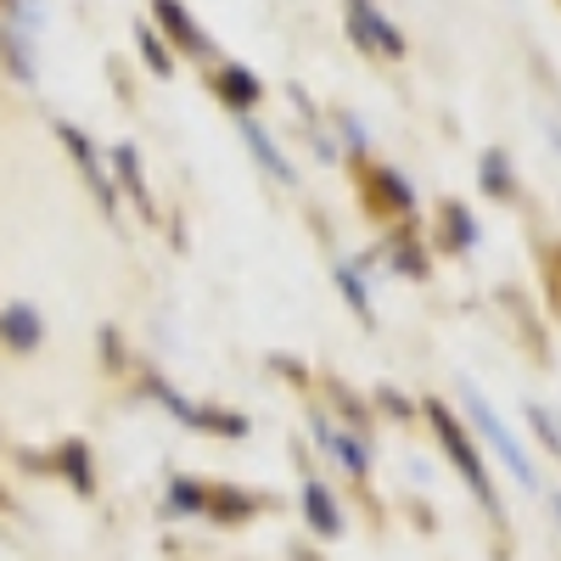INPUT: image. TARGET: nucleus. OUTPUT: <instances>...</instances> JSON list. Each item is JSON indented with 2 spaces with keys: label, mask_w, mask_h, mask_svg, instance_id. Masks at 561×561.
<instances>
[{
  "label": "nucleus",
  "mask_w": 561,
  "mask_h": 561,
  "mask_svg": "<svg viewBox=\"0 0 561 561\" xmlns=\"http://www.w3.org/2000/svg\"><path fill=\"white\" fill-rule=\"evenodd\" d=\"M113 163H118V174H124V185H129V192H135L140 203H147V185H140V163H135V147H118V152H113Z\"/></svg>",
  "instance_id": "obj_15"
},
{
  "label": "nucleus",
  "mask_w": 561,
  "mask_h": 561,
  "mask_svg": "<svg viewBox=\"0 0 561 561\" xmlns=\"http://www.w3.org/2000/svg\"><path fill=\"white\" fill-rule=\"evenodd\" d=\"M314 433H320V444H332V455L348 466V472H365V466H370V449H365L359 438H348V433H332L320 415H314Z\"/></svg>",
  "instance_id": "obj_10"
},
{
  "label": "nucleus",
  "mask_w": 561,
  "mask_h": 561,
  "mask_svg": "<svg viewBox=\"0 0 561 561\" xmlns=\"http://www.w3.org/2000/svg\"><path fill=\"white\" fill-rule=\"evenodd\" d=\"M444 225H449V242H455V248H478V219L466 214L460 203L444 208Z\"/></svg>",
  "instance_id": "obj_11"
},
{
  "label": "nucleus",
  "mask_w": 561,
  "mask_h": 561,
  "mask_svg": "<svg viewBox=\"0 0 561 561\" xmlns=\"http://www.w3.org/2000/svg\"><path fill=\"white\" fill-rule=\"evenodd\" d=\"M556 517H561V494H556Z\"/></svg>",
  "instance_id": "obj_21"
},
{
  "label": "nucleus",
  "mask_w": 561,
  "mask_h": 561,
  "mask_svg": "<svg viewBox=\"0 0 561 561\" xmlns=\"http://www.w3.org/2000/svg\"><path fill=\"white\" fill-rule=\"evenodd\" d=\"M550 140H556V152H561V129H550Z\"/></svg>",
  "instance_id": "obj_20"
},
{
  "label": "nucleus",
  "mask_w": 561,
  "mask_h": 561,
  "mask_svg": "<svg viewBox=\"0 0 561 561\" xmlns=\"http://www.w3.org/2000/svg\"><path fill=\"white\" fill-rule=\"evenodd\" d=\"M337 287L348 293V304H354V314H359V320H370V293L359 287V275H354V264H337Z\"/></svg>",
  "instance_id": "obj_13"
},
{
  "label": "nucleus",
  "mask_w": 561,
  "mask_h": 561,
  "mask_svg": "<svg viewBox=\"0 0 561 561\" xmlns=\"http://www.w3.org/2000/svg\"><path fill=\"white\" fill-rule=\"evenodd\" d=\"M528 421H534V427H539V433H545V438L556 444V455H561V427L550 421V410H545V404H528Z\"/></svg>",
  "instance_id": "obj_18"
},
{
  "label": "nucleus",
  "mask_w": 561,
  "mask_h": 561,
  "mask_svg": "<svg viewBox=\"0 0 561 561\" xmlns=\"http://www.w3.org/2000/svg\"><path fill=\"white\" fill-rule=\"evenodd\" d=\"M7 57H12L18 79H34V57H28V39L23 34H7Z\"/></svg>",
  "instance_id": "obj_16"
},
{
  "label": "nucleus",
  "mask_w": 561,
  "mask_h": 561,
  "mask_svg": "<svg viewBox=\"0 0 561 561\" xmlns=\"http://www.w3.org/2000/svg\"><path fill=\"white\" fill-rule=\"evenodd\" d=\"M483 192L489 197H511V163H505V152H483Z\"/></svg>",
  "instance_id": "obj_12"
},
{
  "label": "nucleus",
  "mask_w": 561,
  "mask_h": 561,
  "mask_svg": "<svg viewBox=\"0 0 561 561\" xmlns=\"http://www.w3.org/2000/svg\"><path fill=\"white\" fill-rule=\"evenodd\" d=\"M377 180H382V197H388V203H399V208H410V203H415V197H410V185H404L393 169H382Z\"/></svg>",
  "instance_id": "obj_17"
},
{
  "label": "nucleus",
  "mask_w": 561,
  "mask_h": 561,
  "mask_svg": "<svg viewBox=\"0 0 561 561\" xmlns=\"http://www.w3.org/2000/svg\"><path fill=\"white\" fill-rule=\"evenodd\" d=\"M169 505H174V511H180V505L197 511V505H203V489H197V483H174V500H169Z\"/></svg>",
  "instance_id": "obj_19"
},
{
  "label": "nucleus",
  "mask_w": 561,
  "mask_h": 561,
  "mask_svg": "<svg viewBox=\"0 0 561 561\" xmlns=\"http://www.w3.org/2000/svg\"><path fill=\"white\" fill-rule=\"evenodd\" d=\"M152 7H158V18H163V28H169V34H174V39L185 45V51H192V57H208V51H214V45H208V34L197 28V18H192V12H185V7H180V0H152Z\"/></svg>",
  "instance_id": "obj_6"
},
{
  "label": "nucleus",
  "mask_w": 561,
  "mask_h": 561,
  "mask_svg": "<svg viewBox=\"0 0 561 561\" xmlns=\"http://www.w3.org/2000/svg\"><path fill=\"white\" fill-rule=\"evenodd\" d=\"M460 399H466V410H472V421H478V433H483V438L494 444V455H500V460L511 466V472H517V483H523V489H534V483H539V472H534V460H528V449L517 444V433H511L505 421L494 415V404H489V399H483V393H478L472 382H460Z\"/></svg>",
  "instance_id": "obj_1"
},
{
  "label": "nucleus",
  "mask_w": 561,
  "mask_h": 561,
  "mask_svg": "<svg viewBox=\"0 0 561 561\" xmlns=\"http://www.w3.org/2000/svg\"><path fill=\"white\" fill-rule=\"evenodd\" d=\"M57 135L68 140V152L79 158V169H84V180H90V192H96V197H102V208L113 214V180H107V169L96 163V152H90V140H84L73 124H57Z\"/></svg>",
  "instance_id": "obj_4"
},
{
  "label": "nucleus",
  "mask_w": 561,
  "mask_h": 561,
  "mask_svg": "<svg viewBox=\"0 0 561 561\" xmlns=\"http://www.w3.org/2000/svg\"><path fill=\"white\" fill-rule=\"evenodd\" d=\"M259 96H264V90H259V79H253L248 68H219V102H225V107L248 113Z\"/></svg>",
  "instance_id": "obj_8"
},
{
  "label": "nucleus",
  "mask_w": 561,
  "mask_h": 561,
  "mask_svg": "<svg viewBox=\"0 0 561 561\" xmlns=\"http://www.w3.org/2000/svg\"><path fill=\"white\" fill-rule=\"evenodd\" d=\"M304 511H309V523H314V528H320L325 539H337V534H343V511H337L332 489L309 483V489H304Z\"/></svg>",
  "instance_id": "obj_9"
},
{
  "label": "nucleus",
  "mask_w": 561,
  "mask_h": 561,
  "mask_svg": "<svg viewBox=\"0 0 561 561\" xmlns=\"http://www.w3.org/2000/svg\"><path fill=\"white\" fill-rule=\"evenodd\" d=\"M348 28L359 45H370V51H382V57H404V34L370 7V0H348Z\"/></svg>",
  "instance_id": "obj_3"
},
{
  "label": "nucleus",
  "mask_w": 561,
  "mask_h": 561,
  "mask_svg": "<svg viewBox=\"0 0 561 561\" xmlns=\"http://www.w3.org/2000/svg\"><path fill=\"white\" fill-rule=\"evenodd\" d=\"M0 337H7L18 354H34V348H39V314H34L28 304H12L7 320H0Z\"/></svg>",
  "instance_id": "obj_7"
},
{
  "label": "nucleus",
  "mask_w": 561,
  "mask_h": 561,
  "mask_svg": "<svg viewBox=\"0 0 561 561\" xmlns=\"http://www.w3.org/2000/svg\"><path fill=\"white\" fill-rule=\"evenodd\" d=\"M427 415H433V427H438V438H444V449H449V460L460 466V478L472 483V494L494 511V489H489V472H483V460H478V449H472V438H466L460 427H455V415L444 410V404H433L427 399Z\"/></svg>",
  "instance_id": "obj_2"
},
{
  "label": "nucleus",
  "mask_w": 561,
  "mask_h": 561,
  "mask_svg": "<svg viewBox=\"0 0 561 561\" xmlns=\"http://www.w3.org/2000/svg\"><path fill=\"white\" fill-rule=\"evenodd\" d=\"M237 124H242V140H248V152L259 158V169H264L270 180H280V185H293V163L280 158V147H275V140H270V135H264V129H259L248 113H237Z\"/></svg>",
  "instance_id": "obj_5"
},
{
  "label": "nucleus",
  "mask_w": 561,
  "mask_h": 561,
  "mask_svg": "<svg viewBox=\"0 0 561 561\" xmlns=\"http://www.w3.org/2000/svg\"><path fill=\"white\" fill-rule=\"evenodd\" d=\"M140 57L152 62V73H158V79H169V73H174V62H169V51H163V39H158L152 28H140Z\"/></svg>",
  "instance_id": "obj_14"
}]
</instances>
